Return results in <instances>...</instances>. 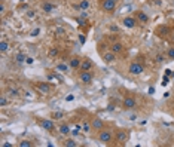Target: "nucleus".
Here are the masks:
<instances>
[{"label":"nucleus","mask_w":174,"mask_h":147,"mask_svg":"<svg viewBox=\"0 0 174 147\" xmlns=\"http://www.w3.org/2000/svg\"><path fill=\"white\" fill-rule=\"evenodd\" d=\"M113 132L110 128H103L101 131H98V135H97V140L101 144H110L113 141Z\"/></svg>","instance_id":"obj_1"},{"label":"nucleus","mask_w":174,"mask_h":147,"mask_svg":"<svg viewBox=\"0 0 174 147\" xmlns=\"http://www.w3.org/2000/svg\"><path fill=\"white\" fill-rule=\"evenodd\" d=\"M128 140H130V132H128V129L121 128V129L116 131V134H115V141L118 143V144L124 146V144H127Z\"/></svg>","instance_id":"obj_2"},{"label":"nucleus","mask_w":174,"mask_h":147,"mask_svg":"<svg viewBox=\"0 0 174 147\" xmlns=\"http://www.w3.org/2000/svg\"><path fill=\"white\" fill-rule=\"evenodd\" d=\"M128 71H130V74H132V76H140V74H143V71H144V65L138 61H132L128 65Z\"/></svg>","instance_id":"obj_3"},{"label":"nucleus","mask_w":174,"mask_h":147,"mask_svg":"<svg viewBox=\"0 0 174 147\" xmlns=\"http://www.w3.org/2000/svg\"><path fill=\"white\" fill-rule=\"evenodd\" d=\"M77 82L80 85H91L94 82V74L91 71H80L79 76H77Z\"/></svg>","instance_id":"obj_4"},{"label":"nucleus","mask_w":174,"mask_h":147,"mask_svg":"<svg viewBox=\"0 0 174 147\" xmlns=\"http://www.w3.org/2000/svg\"><path fill=\"white\" fill-rule=\"evenodd\" d=\"M116 2H118V0H103L101 11L104 13H113L116 11Z\"/></svg>","instance_id":"obj_5"},{"label":"nucleus","mask_w":174,"mask_h":147,"mask_svg":"<svg viewBox=\"0 0 174 147\" xmlns=\"http://www.w3.org/2000/svg\"><path fill=\"white\" fill-rule=\"evenodd\" d=\"M79 70L80 71H92L94 70V61L88 57H83L82 61H80V65H79Z\"/></svg>","instance_id":"obj_6"},{"label":"nucleus","mask_w":174,"mask_h":147,"mask_svg":"<svg viewBox=\"0 0 174 147\" xmlns=\"http://www.w3.org/2000/svg\"><path fill=\"white\" fill-rule=\"evenodd\" d=\"M135 105H137V100H135L132 95H127L124 100H122V107H124L125 110H132Z\"/></svg>","instance_id":"obj_7"},{"label":"nucleus","mask_w":174,"mask_h":147,"mask_svg":"<svg viewBox=\"0 0 174 147\" xmlns=\"http://www.w3.org/2000/svg\"><path fill=\"white\" fill-rule=\"evenodd\" d=\"M37 123L45 131H54L55 129V123H54V120H51V119H39Z\"/></svg>","instance_id":"obj_8"},{"label":"nucleus","mask_w":174,"mask_h":147,"mask_svg":"<svg viewBox=\"0 0 174 147\" xmlns=\"http://www.w3.org/2000/svg\"><path fill=\"white\" fill-rule=\"evenodd\" d=\"M122 24H124V27H127V28H135L137 24H138V21H137L135 16L128 15V16H125L124 19H122Z\"/></svg>","instance_id":"obj_9"},{"label":"nucleus","mask_w":174,"mask_h":147,"mask_svg":"<svg viewBox=\"0 0 174 147\" xmlns=\"http://www.w3.org/2000/svg\"><path fill=\"white\" fill-rule=\"evenodd\" d=\"M36 89L39 91V94H42V95H48L51 92V85L48 82H39V83H36Z\"/></svg>","instance_id":"obj_10"},{"label":"nucleus","mask_w":174,"mask_h":147,"mask_svg":"<svg viewBox=\"0 0 174 147\" xmlns=\"http://www.w3.org/2000/svg\"><path fill=\"white\" fill-rule=\"evenodd\" d=\"M91 125H92V131H101L103 128H106V125H104V122H103V119L101 117H97V116H94V119L91 120Z\"/></svg>","instance_id":"obj_11"},{"label":"nucleus","mask_w":174,"mask_h":147,"mask_svg":"<svg viewBox=\"0 0 174 147\" xmlns=\"http://www.w3.org/2000/svg\"><path fill=\"white\" fill-rule=\"evenodd\" d=\"M116 57H118V53H115L113 51H107V52H104V53L101 55L103 61H104L106 64H112V63H115Z\"/></svg>","instance_id":"obj_12"},{"label":"nucleus","mask_w":174,"mask_h":147,"mask_svg":"<svg viewBox=\"0 0 174 147\" xmlns=\"http://www.w3.org/2000/svg\"><path fill=\"white\" fill-rule=\"evenodd\" d=\"M80 61H82V58H80V57H77V55L70 57V59H69V65H70V69H73V70H79Z\"/></svg>","instance_id":"obj_13"},{"label":"nucleus","mask_w":174,"mask_h":147,"mask_svg":"<svg viewBox=\"0 0 174 147\" xmlns=\"http://www.w3.org/2000/svg\"><path fill=\"white\" fill-rule=\"evenodd\" d=\"M135 18H137V21L141 22V24H147V22H149V15H147L144 11H137Z\"/></svg>","instance_id":"obj_14"},{"label":"nucleus","mask_w":174,"mask_h":147,"mask_svg":"<svg viewBox=\"0 0 174 147\" xmlns=\"http://www.w3.org/2000/svg\"><path fill=\"white\" fill-rule=\"evenodd\" d=\"M58 132L61 134V135H70V132H72V128H70L69 123H60L58 125Z\"/></svg>","instance_id":"obj_15"},{"label":"nucleus","mask_w":174,"mask_h":147,"mask_svg":"<svg viewBox=\"0 0 174 147\" xmlns=\"http://www.w3.org/2000/svg\"><path fill=\"white\" fill-rule=\"evenodd\" d=\"M82 132L86 134V135H89V134L92 132V125H91L89 120H83L82 122Z\"/></svg>","instance_id":"obj_16"},{"label":"nucleus","mask_w":174,"mask_h":147,"mask_svg":"<svg viewBox=\"0 0 174 147\" xmlns=\"http://www.w3.org/2000/svg\"><path fill=\"white\" fill-rule=\"evenodd\" d=\"M110 51H113L115 53H121V52H124V45L121 42H113L110 45Z\"/></svg>","instance_id":"obj_17"},{"label":"nucleus","mask_w":174,"mask_h":147,"mask_svg":"<svg viewBox=\"0 0 174 147\" xmlns=\"http://www.w3.org/2000/svg\"><path fill=\"white\" fill-rule=\"evenodd\" d=\"M55 69L60 71V73H69V71H70V65L66 64V63H57Z\"/></svg>","instance_id":"obj_18"},{"label":"nucleus","mask_w":174,"mask_h":147,"mask_svg":"<svg viewBox=\"0 0 174 147\" xmlns=\"http://www.w3.org/2000/svg\"><path fill=\"white\" fill-rule=\"evenodd\" d=\"M55 8H57V6H55L54 3H51V2L42 3V11H43V12H54Z\"/></svg>","instance_id":"obj_19"},{"label":"nucleus","mask_w":174,"mask_h":147,"mask_svg":"<svg viewBox=\"0 0 174 147\" xmlns=\"http://www.w3.org/2000/svg\"><path fill=\"white\" fill-rule=\"evenodd\" d=\"M25 59H27V55H25V53H22V52H18L16 55H15V61H16L18 64L25 63Z\"/></svg>","instance_id":"obj_20"},{"label":"nucleus","mask_w":174,"mask_h":147,"mask_svg":"<svg viewBox=\"0 0 174 147\" xmlns=\"http://www.w3.org/2000/svg\"><path fill=\"white\" fill-rule=\"evenodd\" d=\"M63 146H64V147H77V143L74 141L73 138H67V140H64Z\"/></svg>","instance_id":"obj_21"},{"label":"nucleus","mask_w":174,"mask_h":147,"mask_svg":"<svg viewBox=\"0 0 174 147\" xmlns=\"http://www.w3.org/2000/svg\"><path fill=\"white\" fill-rule=\"evenodd\" d=\"M8 49H9V42H8V40H5V39H3L2 42H0V52L5 53Z\"/></svg>","instance_id":"obj_22"},{"label":"nucleus","mask_w":174,"mask_h":147,"mask_svg":"<svg viewBox=\"0 0 174 147\" xmlns=\"http://www.w3.org/2000/svg\"><path fill=\"white\" fill-rule=\"evenodd\" d=\"M89 8V0H80V3L77 5V9L80 11H86Z\"/></svg>","instance_id":"obj_23"},{"label":"nucleus","mask_w":174,"mask_h":147,"mask_svg":"<svg viewBox=\"0 0 174 147\" xmlns=\"http://www.w3.org/2000/svg\"><path fill=\"white\" fill-rule=\"evenodd\" d=\"M9 104H11V100L8 97H5V95L0 97V107H6V105H9Z\"/></svg>","instance_id":"obj_24"},{"label":"nucleus","mask_w":174,"mask_h":147,"mask_svg":"<svg viewBox=\"0 0 174 147\" xmlns=\"http://www.w3.org/2000/svg\"><path fill=\"white\" fill-rule=\"evenodd\" d=\"M63 116H64L63 111H52L51 113V117H52L54 120H60V119H63Z\"/></svg>","instance_id":"obj_25"},{"label":"nucleus","mask_w":174,"mask_h":147,"mask_svg":"<svg viewBox=\"0 0 174 147\" xmlns=\"http://www.w3.org/2000/svg\"><path fill=\"white\" fill-rule=\"evenodd\" d=\"M58 55H60V51H58V48H52V49L49 51V58L55 59V58H58Z\"/></svg>","instance_id":"obj_26"},{"label":"nucleus","mask_w":174,"mask_h":147,"mask_svg":"<svg viewBox=\"0 0 174 147\" xmlns=\"http://www.w3.org/2000/svg\"><path fill=\"white\" fill-rule=\"evenodd\" d=\"M18 146L19 147H31V146H33V143L28 141V140H21V141L18 143Z\"/></svg>","instance_id":"obj_27"},{"label":"nucleus","mask_w":174,"mask_h":147,"mask_svg":"<svg viewBox=\"0 0 174 147\" xmlns=\"http://www.w3.org/2000/svg\"><path fill=\"white\" fill-rule=\"evenodd\" d=\"M167 58H168V59H174V46L168 48V51H167Z\"/></svg>","instance_id":"obj_28"},{"label":"nucleus","mask_w":174,"mask_h":147,"mask_svg":"<svg viewBox=\"0 0 174 147\" xmlns=\"http://www.w3.org/2000/svg\"><path fill=\"white\" fill-rule=\"evenodd\" d=\"M8 92H9V95H12V97H18V95H19V94H18V91H16L15 88H11V86H9Z\"/></svg>","instance_id":"obj_29"},{"label":"nucleus","mask_w":174,"mask_h":147,"mask_svg":"<svg viewBox=\"0 0 174 147\" xmlns=\"http://www.w3.org/2000/svg\"><path fill=\"white\" fill-rule=\"evenodd\" d=\"M168 31H170V30H168V27H161V28L158 30V33H161V36H165Z\"/></svg>","instance_id":"obj_30"},{"label":"nucleus","mask_w":174,"mask_h":147,"mask_svg":"<svg viewBox=\"0 0 174 147\" xmlns=\"http://www.w3.org/2000/svg\"><path fill=\"white\" fill-rule=\"evenodd\" d=\"M55 33H57V34H60V36H63L64 33H66V30H64L63 27H57V30H55Z\"/></svg>","instance_id":"obj_31"},{"label":"nucleus","mask_w":174,"mask_h":147,"mask_svg":"<svg viewBox=\"0 0 174 147\" xmlns=\"http://www.w3.org/2000/svg\"><path fill=\"white\" fill-rule=\"evenodd\" d=\"M5 11H6V5L2 0V2H0V13H5Z\"/></svg>","instance_id":"obj_32"},{"label":"nucleus","mask_w":174,"mask_h":147,"mask_svg":"<svg viewBox=\"0 0 174 147\" xmlns=\"http://www.w3.org/2000/svg\"><path fill=\"white\" fill-rule=\"evenodd\" d=\"M168 82H170V76H164V77H162V86L168 85Z\"/></svg>","instance_id":"obj_33"},{"label":"nucleus","mask_w":174,"mask_h":147,"mask_svg":"<svg viewBox=\"0 0 174 147\" xmlns=\"http://www.w3.org/2000/svg\"><path fill=\"white\" fill-rule=\"evenodd\" d=\"M39 33H40V28H34L33 31H31V36L36 37V36H39Z\"/></svg>","instance_id":"obj_34"},{"label":"nucleus","mask_w":174,"mask_h":147,"mask_svg":"<svg viewBox=\"0 0 174 147\" xmlns=\"http://www.w3.org/2000/svg\"><path fill=\"white\" fill-rule=\"evenodd\" d=\"M79 42H80L82 45L86 42V37H85V34H79Z\"/></svg>","instance_id":"obj_35"},{"label":"nucleus","mask_w":174,"mask_h":147,"mask_svg":"<svg viewBox=\"0 0 174 147\" xmlns=\"http://www.w3.org/2000/svg\"><path fill=\"white\" fill-rule=\"evenodd\" d=\"M27 16H28V18H36V12L28 11V12H27Z\"/></svg>","instance_id":"obj_36"},{"label":"nucleus","mask_w":174,"mask_h":147,"mask_svg":"<svg viewBox=\"0 0 174 147\" xmlns=\"http://www.w3.org/2000/svg\"><path fill=\"white\" fill-rule=\"evenodd\" d=\"M164 61V55H161V53H159V55H156V63L159 64V63H162Z\"/></svg>","instance_id":"obj_37"},{"label":"nucleus","mask_w":174,"mask_h":147,"mask_svg":"<svg viewBox=\"0 0 174 147\" xmlns=\"http://www.w3.org/2000/svg\"><path fill=\"white\" fill-rule=\"evenodd\" d=\"M128 119H130V120H135V119H137V115H135V113H131V115L128 116Z\"/></svg>","instance_id":"obj_38"},{"label":"nucleus","mask_w":174,"mask_h":147,"mask_svg":"<svg viewBox=\"0 0 174 147\" xmlns=\"http://www.w3.org/2000/svg\"><path fill=\"white\" fill-rule=\"evenodd\" d=\"M25 63H27V64H33V63H34V59H33V58H30V57H27Z\"/></svg>","instance_id":"obj_39"},{"label":"nucleus","mask_w":174,"mask_h":147,"mask_svg":"<svg viewBox=\"0 0 174 147\" xmlns=\"http://www.w3.org/2000/svg\"><path fill=\"white\" fill-rule=\"evenodd\" d=\"M74 100V95H67L66 97V101H73Z\"/></svg>","instance_id":"obj_40"},{"label":"nucleus","mask_w":174,"mask_h":147,"mask_svg":"<svg viewBox=\"0 0 174 147\" xmlns=\"http://www.w3.org/2000/svg\"><path fill=\"white\" fill-rule=\"evenodd\" d=\"M153 94H155V88L150 86V88H149V95H153Z\"/></svg>","instance_id":"obj_41"},{"label":"nucleus","mask_w":174,"mask_h":147,"mask_svg":"<svg viewBox=\"0 0 174 147\" xmlns=\"http://www.w3.org/2000/svg\"><path fill=\"white\" fill-rule=\"evenodd\" d=\"M2 147H12V144H9V143H3Z\"/></svg>","instance_id":"obj_42"},{"label":"nucleus","mask_w":174,"mask_h":147,"mask_svg":"<svg viewBox=\"0 0 174 147\" xmlns=\"http://www.w3.org/2000/svg\"><path fill=\"white\" fill-rule=\"evenodd\" d=\"M170 95H171L170 92H165V94H164V98H170Z\"/></svg>","instance_id":"obj_43"},{"label":"nucleus","mask_w":174,"mask_h":147,"mask_svg":"<svg viewBox=\"0 0 174 147\" xmlns=\"http://www.w3.org/2000/svg\"><path fill=\"white\" fill-rule=\"evenodd\" d=\"M21 2H24V0H21Z\"/></svg>","instance_id":"obj_44"}]
</instances>
